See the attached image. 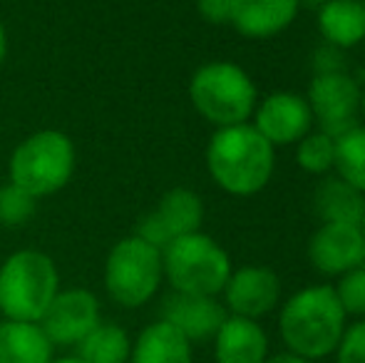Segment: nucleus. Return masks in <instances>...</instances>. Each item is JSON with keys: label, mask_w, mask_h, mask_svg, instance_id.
I'll return each mask as SVG.
<instances>
[{"label": "nucleus", "mask_w": 365, "mask_h": 363, "mask_svg": "<svg viewBox=\"0 0 365 363\" xmlns=\"http://www.w3.org/2000/svg\"><path fill=\"white\" fill-rule=\"evenodd\" d=\"M5 55H8V30L0 20V65L5 63Z\"/></svg>", "instance_id": "obj_29"}, {"label": "nucleus", "mask_w": 365, "mask_h": 363, "mask_svg": "<svg viewBox=\"0 0 365 363\" xmlns=\"http://www.w3.org/2000/svg\"><path fill=\"white\" fill-rule=\"evenodd\" d=\"M224 309L229 316L261 321L279 306L281 279L269 267H241L231 269V276L224 284Z\"/></svg>", "instance_id": "obj_11"}, {"label": "nucleus", "mask_w": 365, "mask_h": 363, "mask_svg": "<svg viewBox=\"0 0 365 363\" xmlns=\"http://www.w3.org/2000/svg\"><path fill=\"white\" fill-rule=\"evenodd\" d=\"M105 291L122 309H140L157 296L164 281L162 249L132 234L110 249L105 259Z\"/></svg>", "instance_id": "obj_7"}, {"label": "nucleus", "mask_w": 365, "mask_h": 363, "mask_svg": "<svg viewBox=\"0 0 365 363\" xmlns=\"http://www.w3.org/2000/svg\"><path fill=\"white\" fill-rule=\"evenodd\" d=\"M53 351L40 324L0 321V363H50Z\"/></svg>", "instance_id": "obj_19"}, {"label": "nucleus", "mask_w": 365, "mask_h": 363, "mask_svg": "<svg viewBox=\"0 0 365 363\" xmlns=\"http://www.w3.org/2000/svg\"><path fill=\"white\" fill-rule=\"evenodd\" d=\"M234 0H197L199 15L212 25H229Z\"/></svg>", "instance_id": "obj_27"}, {"label": "nucleus", "mask_w": 365, "mask_h": 363, "mask_svg": "<svg viewBox=\"0 0 365 363\" xmlns=\"http://www.w3.org/2000/svg\"><path fill=\"white\" fill-rule=\"evenodd\" d=\"M333 170L343 182L365 194V125L348 130L336 140V162Z\"/></svg>", "instance_id": "obj_22"}, {"label": "nucleus", "mask_w": 365, "mask_h": 363, "mask_svg": "<svg viewBox=\"0 0 365 363\" xmlns=\"http://www.w3.org/2000/svg\"><path fill=\"white\" fill-rule=\"evenodd\" d=\"M361 115H363V120H365V90H363V95H361Z\"/></svg>", "instance_id": "obj_32"}, {"label": "nucleus", "mask_w": 365, "mask_h": 363, "mask_svg": "<svg viewBox=\"0 0 365 363\" xmlns=\"http://www.w3.org/2000/svg\"><path fill=\"white\" fill-rule=\"evenodd\" d=\"M274 150L251 122L219 127L207 145V170L226 194L251 197L274 177Z\"/></svg>", "instance_id": "obj_2"}, {"label": "nucleus", "mask_w": 365, "mask_h": 363, "mask_svg": "<svg viewBox=\"0 0 365 363\" xmlns=\"http://www.w3.org/2000/svg\"><path fill=\"white\" fill-rule=\"evenodd\" d=\"M326 0H298V5H313V8H321Z\"/></svg>", "instance_id": "obj_31"}, {"label": "nucleus", "mask_w": 365, "mask_h": 363, "mask_svg": "<svg viewBox=\"0 0 365 363\" xmlns=\"http://www.w3.org/2000/svg\"><path fill=\"white\" fill-rule=\"evenodd\" d=\"M38 202L33 194L20 189L18 184L8 182L0 187V224L3 227H23L35 217Z\"/></svg>", "instance_id": "obj_24"}, {"label": "nucleus", "mask_w": 365, "mask_h": 363, "mask_svg": "<svg viewBox=\"0 0 365 363\" xmlns=\"http://www.w3.org/2000/svg\"><path fill=\"white\" fill-rule=\"evenodd\" d=\"M298 8V0H234L229 25L251 40L274 38L296 20Z\"/></svg>", "instance_id": "obj_16"}, {"label": "nucleus", "mask_w": 365, "mask_h": 363, "mask_svg": "<svg viewBox=\"0 0 365 363\" xmlns=\"http://www.w3.org/2000/svg\"><path fill=\"white\" fill-rule=\"evenodd\" d=\"M75 349V356L85 363H130L132 339L120 324L100 321Z\"/></svg>", "instance_id": "obj_21"}, {"label": "nucleus", "mask_w": 365, "mask_h": 363, "mask_svg": "<svg viewBox=\"0 0 365 363\" xmlns=\"http://www.w3.org/2000/svg\"><path fill=\"white\" fill-rule=\"evenodd\" d=\"M130 363H194L192 341L172 324L157 319L132 341Z\"/></svg>", "instance_id": "obj_17"}, {"label": "nucleus", "mask_w": 365, "mask_h": 363, "mask_svg": "<svg viewBox=\"0 0 365 363\" xmlns=\"http://www.w3.org/2000/svg\"><path fill=\"white\" fill-rule=\"evenodd\" d=\"M254 127L274 147L296 145L313 127L311 107H308L306 97L296 95V92H271L256 105Z\"/></svg>", "instance_id": "obj_12"}, {"label": "nucleus", "mask_w": 365, "mask_h": 363, "mask_svg": "<svg viewBox=\"0 0 365 363\" xmlns=\"http://www.w3.org/2000/svg\"><path fill=\"white\" fill-rule=\"evenodd\" d=\"M60 291V272L40 249H18L0 264V314L8 321L40 324Z\"/></svg>", "instance_id": "obj_3"}, {"label": "nucleus", "mask_w": 365, "mask_h": 363, "mask_svg": "<svg viewBox=\"0 0 365 363\" xmlns=\"http://www.w3.org/2000/svg\"><path fill=\"white\" fill-rule=\"evenodd\" d=\"M333 356L336 363H365V319H356L346 326Z\"/></svg>", "instance_id": "obj_26"}, {"label": "nucleus", "mask_w": 365, "mask_h": 363, "mask_svg": "<svg viewBox=\"0 0 365 363\" xmlns=\"http://www.w3.org/2000/svg\"><path fill=\"white\" fill-rule=\"evenodd\" d=\"M50 363H85V361H80L77 356H65V359H53Z\"/></svg>", "instance_id": "obj_30"}, {"label": "nucleus", "mask_w": 365, "mask_h": 363, "mask_svg": "<svg viewBox=\"0 0 365 363\" xmlns=\"http://www.w3.org/2000/svg\"><path fill=\"white\" fill-rule=\"evenodd\" d=\"M318 30L336 48L365 43L363 0H326L318 10Z\"/></svg>", "instance_id": "obj_18"}, {"label": "nucleus", "mask_w": 365, "mask_h": 363, "mask_svg": "<svg viewBox=\"0 0 365 363\" xmlns=\"http://www.w3.org/2000/svg\"><path fill=\"white\" fill-rule=\"evenodd\" d=\"M308 262L326 276H343L365 264V239L358 224L328 222L308 242Z\"/></svg>", "instance_id": "obj_13"}, {"label": "nucleus", "mask_w": 365, "mask_h": 363, "mask_svg": "<svg viewBox=\"0 0 365 363\" xmlns=\"http://www.w3.org/2000/svg\"><path fill=\"white\" fill-rule=\"evenodd\" d=\"M296 162L308 175H326L336 162V140L326 132H308L301 142H296Z\"/></svg>", "instance_id": "obj_23"}, {"label": "nucleus", "mask_w": 365, "mask_h": 363, "mask_svg": "<svg viewBox=\"0 0 365 363\" xmlns=\"http://www.w3.org/2000/svg\"><path fill=\"white\" fill-rule=\"evenodd\" d=\"M266 363H311V361L301 359V356H296V354H289V351H281V354H271L269 359H266Z\"/></svg>", "instance_id": "obj_28"}, {"label": "nucleus", "mask_w": 365, "mask_h": 363, "mask_svg": "<svg viewBox=\"0 0 365 363\" xmlns=\"http://www.w3.org/2000/svg\"><path fill=\"white\" fill-rule=\"evenodd\" d=\"M338 296V304L343 306L348 319H365V267L351 269L338 276V284L333 286Z\"/></svg>", "instance_id": "obj_25"}, {"label": "nucleus", "mask_w": 365, "mask_h": 363, "mask_svg": "<svg viewBox=\"0 0 365 363\" xmlns=\"http://www.w3.org/2000/svg\"><path fill=\"white\" fill-rule=\"evenodd\" d=\"M204 202L197 192L187 187H174L157 202L152 212H147L137 224V237L164 249L174 239L202 232Z\"/></svg>", "instance_id": "obj_9"}, {"label": "nucleus", "mask_w": 365, "mask_h": 363, "mask_svg": "<svg viewBox=\"0 0 365 363\" xmlns=\"http://www.w3.org/2000/svg\"><path fill=\"white\" fill-rule=\"evenodd\" d=\"M164 279L172 291L197 296H221L231 276V259L217 239L194 232L162 249Z\"/></svg>", "instance_id": "obj_6"}, {"label": "nucleus", "mask_w": 365, "mask_h": 363, "mask_svg": "<svg viewBox=\"0 0 365 363\" xmlns=\"http://www.w3.org/2000/svg\"><path fill=\"white\" fill-rule=\"evenodd\" d=\"M212 341L217 363H266L271 356L269 334L264 326L241 316H226Z\"/></svg>", "instance_id": "obj_15"}, {"label": "nucleus", "mask_w": 365, "mask_h": 363, "mask_svg": "<svg viewBox=\"0 0 365 363\" xmlns=\"http://www.w3.org/2000/svg\"><path fill=\"white\" fill-rule=\"evenodd\" d=\"M361 232H363V239H365V217H363V222H361Z\"/></svg>", "instance_id": "obj_33"}, {"label": "nucleus", "mask_w": 365, "mask_h": 363, "mask_svg": "<svg viewBox=\"0 0 365 363\" xmlns=\"http://www.w3.org/2000/svg\"><path fill=\"white\" fill-rule=\"evenodd\" d=\"M189 100L194 110L219 130L249 122L259 105V92L244 68L219 60L202 65L192 75Z\"/></svg>", "instance_id": "obj_5"}, {"label": "nucleus", "mask_w": 365, "mask_h": 363, "mask_svg": "<svg viewBox=\"0 0 365 363\" xmlns=\"http://www.w3.org/2000/svg\"><path fill=\"white\" fill-rule=\"evenodd\" d=\"M361 85L346 73L326 70L311 80L306 92V102L311 107L313 122H318L321 132L338 140L348 130L358 127L361 120Z\"/></svg>", "instance_id": "obj_8"}, {"label": "nucleus", "mask_w": 365, "mask_h": 363, "mask_svg": "<svg viewBox=\"0 0 365 363\" xmlns=\"http://www.w3.org/2000/svg\"><path fill=\"white\" fill-rule=\"evenodd\" d=\"M346 326L348 316L328 284L296 291L279 311V334L286 351L311 363L333 356Z\"/></svg>", "instance_id": "obj_1"}, {"label": "nucleus", "mask_w": 365, "mask_h": 363, "mask_svg": "<svg viewBox=\"0 0 365 363\" xmlns=\"http://www.w3.org/2000/svg\"><path fill=\"white\" fill-rule=\"evenodd\" d=\"M316 212L323 224L341 222L361 227L365 217V194L341 177H326L316 189Z\"/></svg>", "instance_id": "obj_20"}, {"label": "nucleus", "mask_w": 365, "mask_h": 363, "mask_svg": "<svg viewBox=\"0 0 365 363\" xmlns=\"http://www.w3.org/2000/svg\"><path fill=\"white\" fill-rule=\"evenodd\" d=\"M363 8H365V0H363Z\"/></svg>", "instance_id": "obj_34"}, {"label": "nucleus", "mask_w": 365, "mask_h": 363, "mask_svg": "<svg viewBox=\"0 0 365 363\" xmlns=\"http://www.w3.org/2000/svg\"><path fill=\"white\" fill-rule=\"evenodd\" d=\"M226 309L217 296H197V294H172L164 299L162 316L159 319L172 324L182 336L192 344L197 341H212L226 319Z\"/></svg>", "instance_id": "obj_14"}, {"label": "nucleus", "mask_w": 365, "mask_h": 363, "mask_svg": "<svg viewBox=\"0 0 365 363\" xmlns=\"http://www.w3.org/2000/svg\"><path fill=\"white\" fill-rule=\"evenodd\" d=\"M77 167V150L63 130H38L13 150L8 182L18 184L35 199L53 197L70 184Z\"/></svg>", "instance_id": "obj_4"}, {"label": "nucleus", "mask_w": 365, "mask_h": 363, "mask_svg": "<svg viewBox=\"0 0 365 363\" xmlns=\"http://www.w3.org/2000/svg\"><path fill=\"white\" fill-rule=\"evenodd\" d=\"M100 321L97 296L90 289L73 286L55 294L45 316L40 319V329L53 346H77Z\"/></svg>", "instance_id": "obj_10"}]
</instances>
